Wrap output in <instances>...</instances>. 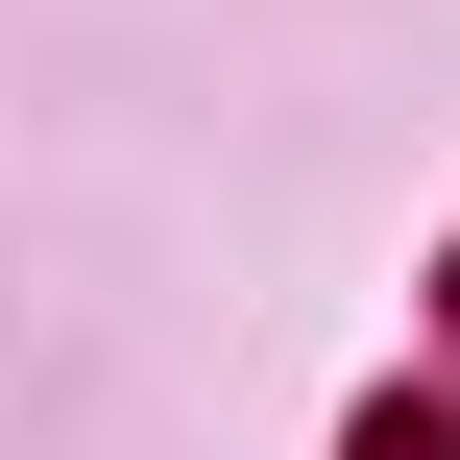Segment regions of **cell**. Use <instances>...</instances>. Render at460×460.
Returning a JSON list of instances; mask_svg holds the SVG:
<instances>
[{"label":"cell","mask_w":460,"mask_h":460,"mask_svg":"<svg viewBox=\"0 0 460 460\" xmlns=\"http://www.w3.org/2000/svg\"><path fill=\"white\" fill-rule=\"evenodd\" d=\"M364 460H437V412H364Z\"/></svg>","instance_id":"1"}]
</instances>
